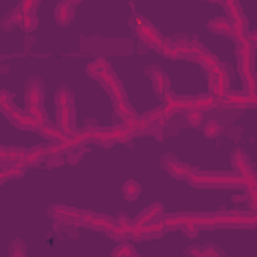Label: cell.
Returning <instances> with one entry per match:
<instances>
[{"label": "cell", "instance_id": "cell-3", "mask_svg": "<svg viewBox=\"0 0 257 257\" xmlns=\"http://www.w3.org/2000/svg\"><path fill=\"white\" fill-rule=\"evenodd\" d=\"M233 165H235V169H237V173L241 175V179H247V177H251V165L247 163V159H245V155H243L239 149L233 153Z\"/></svg>", "mask_w": 257, "mask_h": 257}, {"label": "cell", "instance_id": "cell-1", "mask_svg": "<svg viewBox=\"0 0 257 257\" xmlns=\"http://www.w3.org/2000/svg\"><path fill=\"white\" fill-rule=\"evenodd\" d=\"M43 103V85L38 78H30L29 87H26V105L29 109H36Z\"/></svg>", "mask_w": 257, "mask_h": 257}, {"label": "cell", "instance_id": "cell-5", "mask_svg": "<svg viewBox=\"0 0 257 257\" xmlns=\"http://www.w3.org/2000/svg\"><path fill=\"white\" fill-rule=\"evenodd\" d=\"M209 29L213 32H219V34H231V20L221 16V18H215L209 22Z\"/></svg>", "mask_w": 257, "mask_h": 257}, {"label": "cell", "instance_id": "cell-9", "mask_svg": "<svg viewBox=\"0 0 257 257\" xmlns=\"http://www.w3.org/2000/svg\"><path fill=\"white\" fill-rule=\"evenodd\" d=\"M123 191H125V199L127 201H135L141 193V187H139V183H135V181H127L125 187H123Z\"/></svg>", "mask_w": 257, "mask_h": 257}, {"label": "cell", "instance_id": "cell-11", "mask_svg": "<svg viewBox=\"0 0 257 257\" xmlns=\"http://www.w3.org/2000/svg\"><path fill=\"white\" fill-rule=\"evenodd\" d=\"M221 125L217 123V121H209V123L205 125V135H207V137H219V135H221Z\"/></svg>", "mask_w": 257, "mask_h": 257}, {"label": "cell", "instance_id": "cell-7", "mask_svg": "<svg viewBox=\"0 0 257 257\" xmlns=\"http://www.w3.org/2000/svg\"><path fill=\"white\" fill-rule=\"evenodd\" d=\"M57 106L59 109H71L73 106V94L66 87H60L57 92Z\"/></svg>", "mask_w": 257, "mask_h": 257}, {"label": "cell", "instance_id": "cell-12", "mask_svg": "<svg viewBox=\"0 0 257 257\" xmlns=\"http://www.w3.org/2000/svg\"><path fill=\"white\" fill-rule=\"evenodd\" d=\"M113 257H133V247L129 243H121V245L115 249Z\"/></svg>", "mask_w": 257, "mask_h": 257}, {"label": "cell", "instance_id": "cell-6", "mask_svg": "<svg viewBox=\"0 0 257 257\" xmlns=\"http://www.w3.org/2000/svg\"><path fill=\"white\" fill-rule=\"evenodd\" d=\"M106 71H109V64H106V60H103V59L92 60V62L87 66V73H89L91 76H97V78H101Z\"/></svg>", "mask_w": 257, "mask_h": 257}, {"label": "cell", "instance_id": "cell-14", "mask_svg": "<svg viewBox=\"0 0 257 257\" xmlns=\"http://www.w3.org/2000/svg\"><path fill=\"white\" fill-rule=\"evenodd\" d=\"M191 253L193 255H197V257H217L219 253L215 251L213 247H201V249H191Z\"/></svg>", "mask_w": 257, "mask_h": 257}, {"label": "cell", "instance_id": "cell-13", "mask_svg": "<svg viewBox=\"0 0 257 257\" xmlns=\"http://www.w3.org/2000/svg\"><path fill=\"white\" fill-rule=\"evenodd\" d=\"M201 119H203V113L199 111V109H189L187 111V121L191 123L193 127H197L199 123H201Z\"/></svg>", "mask_w": 257, "mask_h": 257}, {"label": "cell", "instance_id": "cell-15", "mask_svg": "<svg viewBox=\"0 0 257 257\" xmlns=\"http://www.w3.org/2000/svg\"><path fill=\"white\" fill-rule=\"evenodd\" d=\"M249 40H251V45H253V46H257V32H255V34H251V36H249Z\"/></svg>", "mask_w": 257, "mask_h": 257}, {"label": "cell", "instance_id": "cell-4", "mask_svg": "<svg viewBox=\"0 0 257 257\" xmlns=\"http://www.w3.org/2000/svg\"><path fill=\"white\" fill-rule=\"evenodd\" d=\"M165 167L169 169V173L173 175V177H179V179L189 177V175H193L191 167H187V165L179 163V161H173V165H171V163H165Z\"/></svg>", "mask_w": 257, "mask_h": 257}, {"label": "cell", "instance_id": "cell-2", "mask_svg": "<svg viewBox=\"0 0 257 257\" xmlns=\"http://www.w3.org/2000/svg\"><path fill=\"white\" fill-rule=\"evenodd\" d=\"M57 22L60 24V26H66V24H71V20H73V16H75V4L73 2H60L59 6H57Z\"/></svg>", "mask_w": 257, "mask_h": 257}, {"label": "cell", "instance_id": "cell-8", "mask_svg": "<svg viewBox=\"0 0 257 257\" xmlns=\"http://www.w3.org/2000/svg\"><path fill=\"white\" fill-rule=\"evenodd\" d=\"M151 73L155 75L153 76V85H155V91L159 92V94H163L167 89H169V83H167V76L163 75V73H161L159 69H157V66H153V69H151Z\"/></svg>", "mask_w": 257, "mask_h": 257}, {"label": "cell", "instance_id": "cell-10", "mask_svg": "<svg viewBox=\"0 0 257 257\" xmlns=\"http://www.w3.org/2000/svg\"><path fill=\"white\" fill-rule=\"evenodd\" d=\"M22 20H20V26L24 32H32L36 29V16L32 15V12H22Z\"/></svg>", "mask_w": 257, "mask_h": 257}]
</instances>
